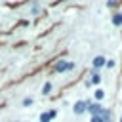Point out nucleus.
<instances>
[{
	"label": "nucleus",
	"mask_w": 122,
	"mask_h": 122,
	"mask_svg": "<svg viewBox=\"0 0 122 122\" xmlns=\"http://www.w3.org/2000/svg\"><path fill=\"white\" fill-rule=\"evenodd\" d=\"M71 69H74V63H69V61H57L55 63V71L57 72H67Z\"/></svg>",
	"instance_id": "nucleus-1"
},
{
	"label": "nucleus",
	"mask_w": 122,
	"mask_h": 122,
	"mask_svg": "<svg viewBox=\"0 0 122 122\" xmlns=\"http://www.w3.org/2000/svg\"><path fill=\"white\" fill-rule=\"evenodd\" d=\"M105 109L95 101V103H92V101H88V112H92V116H97V114H101Z\"/></svg>",
	"instance_id": "nucleus-2"
},
{
	"label": "nucleus",
	"mask_w": 122,
	"mask_h": 122,
	"mask_svg": "<svg viewBox=\"0 0 122 122\" xmlns=\"http://www.w3.org/2000/svg\"><path fill=\"white\" fill-rule=\"evenodd\" d=\"M72 111H74V114H84L88 111V101H76Z\"/></svg>",
	"instance_id": "nucleus-3"
},
{
	"label": "nucleus",
	"mask_w": 122,
	"mask_h": 122,
	"mask_svg": "<svg viewBox=\"0 0 122 122\" xmlns=\"http://www.w3.org/2000/svg\"><path fill=\"white\" fill-rule=\"evenodd\" d=\"M107 65V59L103 57V55H97V57H93V61H92V67L97 71V69H101V67H105Z\"/></svg>",
	"instance_id": "nucleus-4"
},
{
	"label": "nucleus",
	"mask_w": 122,
	"mask_h": 122,
	"mask_svg": "<svg viewBox=\"0 0 122 122\" xmlns=\"http://www.w3.org/2000/svg\"><path fill=\"white\" fill-rule=\"evenodd\" d=\"M57 116V111L55 109H51V111H48V112H42L40 114V122H50L51 118H55Z\"/></svg>",
	"instance_id": "nucleus-5"
},
{
	"label": "nucleus",
	"mask_w": 122,
	"mask_h": 122,
	"mask_svg": "<svg viewBox=\"0 0 122 122\" xmlns=\"http://www.w3.org/2000/svg\"><path fill=\"white\" fill-rule=\"evenodd\" d=\"M99 82H101V74L97 71H93L92 76H90V80H88V84H99Z\"/></svg>",
	"instance_id": "nucleus-6"
},
{
	"label": "nucleus",
	"mask_w": 122,
	"mask_h": 122,
	"mask_svg": "<svg viewBox=\"0 0 122 122\" xmlns=\"http://www.w3.org/2000/svg\"><path fill=\"white\" fill-rule=\"evenodd\" d=\"M112 25H116V27L122 25V13H114L112 15Z\"/></svg>",
	"instance_id": "nucleus-7"
},
{
	"label": "nucleus",
	"mask_w": 122,
	"mask_h": 122,
	"mask_svg": "<svg viewBox=\"0 0 122 122\" xmlns=\"http://www.w3.org/2000/svg\"><path fill=\"white\" fill-rule=\"evenodd\" d=\"M93 93H95V99H97V101H101V99L105 97V90H101V88H97Z\"/></svg>",
	"instance_id": "nucleus-8"
},
{
	"label": "nucleus",
	"mask_w": 122,
	"mask_h": 122,
	"mask_svg": "<svg viewBox=\"0 0 122 122\" xmlns=\"http://www.w3.org/2000/svg\"><path fill=\"white\" fill-rule=\"evenodd\" d=\"M50 90H51V84H50V82H46V84L42 86V93H44V95H48V93H50Z\"/></svg>",
	"instance_id": "nucleus-9"
},
{
	"label": "nucleus",
	"mask_w": 122,
	"mask_h": 122,
	"mask_svg": "<svg viewBox=\"0 0 122 122\" xmlns=\"http://www.w3.org/2000/svg\"><path fill=\"white\" fill-rule=\"evenodd\" d=\"M32 103H34V99H32V97H25V99H23V107H30Z\"/></svg>",
	"instance_id": "nucleus-10"
},
{
	"label": "nucleus",
	"mask_w": 122,
	"mask_h": 122,
	"mask_svg": "<svg viewBox=\"0 0 122 122\" xmlns=\"http://www.w3.org/2000/svg\"><path fill=\"white\" fill-rule=\"evenodd\" d=\"M90 122H103V116L101 114H97V116H92V120Z\"/></svg>",
	"instance_id": "nucleus-11"
},
{
	"label": "nucleus",
	"mask_w": 122,
	"mask_h": 122,
	"mask_svg": "<svg viewBox=\"0 0 122 122\" xmlns=\"http://www.w3.org/2000/svg\"><path fill=\"white\" fill-rule=\"evenodd\" d=\"M120 122H122V116H120Z\"/></svg>",
	"instance_id": "nucleus-12"
}]
</instances>
